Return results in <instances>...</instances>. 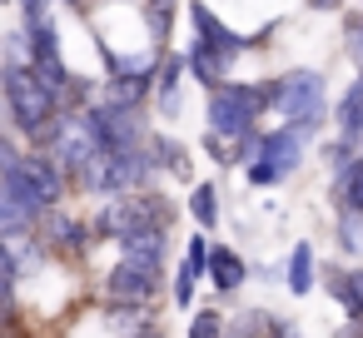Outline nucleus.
Here are the masks:
<instances>
[{
	"instance_id": "0eeeda50",
	"label": "nucleus",
	"mask_w": 363,
	"mask_h": 338,
	"mask_svg": "<svg viewBox=\"0 0 363 338\" xmlns=\"http://www.w3.org/2000/svg\"><path fill=\"white\" fill-rule=\"evenodd\" d=\"M40 150H45V154L60 164V174L75 184V179L85 174V164L100 154V140H95L85 110H60V120H55V130H50V140H45Z\"/></svg>"
},
{
	"instance_id": "79ce46f5",
	"label": "nucleus",
	"mask_w": 363,
	"mask_h": 338,
	"mask_svg": "<svg viewBox=\"0 0 363 338\" xmlns=\"http://www.w3.org/2000/svg\"><path fill=\"white\" fill-rule=\"evenodd\" d=\"M0 45H6V30H0Z\"/></svg>"
},
{
	"instance_id": "ea45409f",
	"label": "nucleus",
	"mask_w": 363,
	"mask_h": 338,
	"mask_svg": "<svg viewBox=\"0 0 363 338\" xmlns=\"http://www.w3.org/2000/svg\"><path fill=\"white\" fill-rule=\"evenodd\" d=\"M358 154H363V135H358Z\"/></svg>"
},
{
	"instance_id": "f257e3e1",
	"label": "nucleus",
	"mask_w": 363,
	"mask_h": 338,
	"mask_svg": "<svg viewBox=\"0 0 363 338\" xmlns=\"http://www.w3.org/2000/svg\"><path fill=\"white\" fill-rule=\"evenodd\" d=\"M0 100H6L11 130H16L30 150H40V145L50 140V130H55V120H60V100H55V90L35 75L30 60H0Z\"/></svg>"
},
{
	"instance_id": "b1692460",
	"label": "nucleus",
	"mask_w": 363,
	"mask_h": 338,
	"mask_svg": "<svg viewBox=\"0 0 363 338\" xmlns=\"http://www.w3.org/2000/svg\"><path fill=\"white\" fill-rule=\"evenodd\" d=\"M333 239H338V254L363 259V214L358 209H338L333 214Z\"/></svg>"
},
{
	"instance_id": "f3484780",
	"label": "nucleus",
	"mask_w": 363,
	"mask_h": 338,
	"mask_svg": "<svg viewBox=\"0 0 363 338\" xmlns=\"http://www.w3.org/2000/svg\"><path fill=\"white\" fill-rule=\"evenodd\" d=\"M169 229H160V224H145V229H135V234H125L115 249H120V259H145V264H164L169 259Z\"/></svg>"
},
{
	"instance_id": "5701e85b",
	"label": "nucleus",
	"mask_w": 363,
	"mask_h": 338,
	"mask_svg": "<svg viewBox=\"0 0 363 338\" xmlns=\"http://www.w3.org/2000/svg\"><path fill=\"white\" fill-rule=\"evenodd\" d=\"M35 229V219L21 209V199L6 189V179H0V244H16L21 234H30Z\"/></svg>"
},
{
	"instance_id": "6e6552de",
	"label": "nucleus",
	"mask_w": 363,
	"mask_h": 338,
	"mask_svg": "<svg viewBox=\"0 0 363 338\" xmlns=\"http://www.w3.org/2000/svg\"><path fill=\"white\" fill-rule=\"evenodd\" d=\"M100 293H105V303H160V293H164V264L120 259L115 269L100 274Z\"/></svg>"
},
{
	"instance_id": "f03ea898",
	"label": "nucleus",
	"mask_w": 363,
	"mask_h": 338,
	"mask_svg": "<svg viewBox=\"0 0 363 338\" xmlns=\"http://www.w3.org/2000/svg\"><path fill=\"white\" fill-rule=\"evenodd\" d=\"M269 85H274V120H279V125H289V130L303 135L308 145L333 130V120H328L333 105H328V80H323V70L294 65V70H284V75H269Z\"/></svg>"
},
{
	"instance_id": "473e14b6",
	"label": "nucleus",
	"mask_w": 363,
	"mask_h": 338,
	"mask_svg": "<svg viewBox=\"0 0 363 338\" xmlns=\"http://www.w3.org/2000/svg\"><path fill=\"white\" fill-rule=\"evenodd\" d=\"M269 338H303V328L294 318H269Z\"/></svg>"
},
{
	"instance_id": "393cba45",
	"label": "nucleus",
	"mask_w": 363,
	"mask_h": 338,
	"mask_svg": "<svg viewBox=\"0 0 363 338\" xmlns=\"http://www.w3.org/2000/svg\"><path fill=\"white\" fill-rule=\"evenodd\" d=\"M318 159H323V169H328V174H338V169H348V164L358 159V140H348V135H338V130H333V135H323V140H318Z\"/></svg>"
},
{
	"instance_id": "bb28decb",
	"label": "nucleus",
	"mask_w": 363,
	"mask_h": 338,
	"mask_svg": "<svg viewBox=\"0 0 363 338\" xmlns=\"http://www.w3.org/2000/svg\"><path fill=\"white\" fill-rule=\"evenodd\" d=\"M194 288H199V274H194V269H189V264L179 259V264H174V278H169L174 308H189V303H194Z\"/></svg>"
},
{
	"instance_id": "4c0bfd02",
	"label": "nucleus",
	"mask_w": 363,
	"mask_h": 338,
	"mask_svg": "<svg viewBox=\"0 0 363 338\" xmlns=\"http://www.w3.org/2000/svg\"><path fill=\"white\" fill-rule=\"evenodd\" d=\"M353 274H358V288H363V269H353Z\"/></svg>"
},
{
	"instance_id": "a211bd4d",
	"label": "nucleus",
	"mask_w": 363,
	"mask_h": 338,
	"mask_svg": "<svg viewBox=\"0 0 363 338\" xmlns=\"http://www.w3.org/2000/svg\"><path fill=\"white\" fill-rule=\"evenodd\" d=\"M318 283L328 288V298H333L348 318H363V288H358V274H353V269L328 264V269H318Z\"/></svg>"
},
{
	"instance_id": "a19ab883",
	"label": "nucleus",
	"mask_w": 363,
	"mask_h": 338,
	"mask_svg": "<svg viewBox=\"0 0 363 338\" xmlns=\"http://www.w3.org/2000/svg\"><path fill=\"white\" fill-rule=\"evenodd\" d=\"M0 6H16V0H0Z\"/></svg>"
},
{
	"instance_id": "ddd939ff",
	"label": "nucleus",
	"mask_w": 363,
	"mask_h": 338,
	"mask_svg": "<svg viewBox=\"0 0 363 338\" xmlns=\"http://www.w3.org/2000/svg\"><path fill=\"white\" fill-rule=\"evenodd\" d=\"M234 65H239V60H229L224 50H214V45H204V40L189 35V45H184V70H189V80H194L204 95L219 90L224 80H234Z\"/></svg>"
},
{
	"instance_id": "412c9836",
	"label": "nucleus",
	"mask_w": 363,
	"mask_h": 338,
	"mask_svg": "<svg viewBox=\"0 0 363 338\" xmlns=\"http://www.w3.org/2000/svg\"><path fill=\"white\" fill-rule=\"evenodd\" d=\"M328 204H333V214H338V209H358V214H363V154H358L348 169L328 174Z\"/></svg>"
},
{
	"instance_id": "423d86ee",
	"label": "nucleus",
	"mask_w": 363,
	"mask_h": 338,
	"mask_svg": "<svg viewBox=\"0 0 363 338\" xmlns=\"http://www.w3.org/2000/svg\"><path fill=\"white\" fill-rule=\"evenodd\" d=\"M303 159H308V140L303 135H294L289 125H264V150L244 169V179L254 189H279V184H289L303 169Z\"/></svg>"
},
{
	"instance_id": "7ed1b4c3",
	"label": "nucleus",
	"mask_w": 363,
	"mask_h": 338,
	"mask_svg": "<svg viewBox=\"0 0 363 338\" xmlns=\"http://www.w3.org/2000/svg\"><path fill=\"white\" fill-rule=\"evenodd\" d=\"M274 115V85L264 80H224L219 90L204 95V130L224 135L229 145L249 130H264V120Z\"/></svg>"
},
{
	"instance_id": "f704fd0d",
	"label": "nucleus",
	"mask_w": 363,
	"mask_h": 338,
	"mask_svg": "<svg viewBox=\"0 0 363 338\" xmlns=\"http://www.w3.org/2000/svg\"><path fill=\"white\" fill-rule=\"evenodd\" d=\"M333 338H363V318H343V323L333 328Z\"/></svg>"
},
{
	"instance_id": "2eb2a0df",
	"label": "nucleus",
	"mask_w": 363,
	"mask_h": 338,
	"mask_svg": "<svg viewBox=\"0 0 363 338\" xmlns=\"http://www.w3.org/2000/svg\"><path fill=\"white\" fill-rule=\"evenodd\" d=\"M204 278L214 283V293H239L244 278H249V259H244L239 249H229V244H209V269H204Z\"/></svg>"
},
{
	"instance_id": "e433bc0d",
	"label": "nucleus",
	"mask_w": 363,
	"mask_h": 338,
	"mask_svg": "<svg viewBox=\"0 0 363 338\" xmlns=\"http://www.w3.org/2000/svg\"><path fill=\"white\" fill-rule=\"evenodd\" d=\"M145 338H164V328H150V333H145Z\"/></svg>"
},
{
	"instance_id": "c85d7f7f",
	"label": "nucleus",
	"mask_w": 363,
	"mask_h": 338,
	"mask_svg": "<svg viewBox=\"0 0 363 338\" xmlns=\"http://www.w3.org/2000/svg\"><path fill=\"white\" fill-rule=\"evenodd\" d=\"M343 55L353 60V70H363V11L343 21Z\"/></svg>"
},
{
	"instance_id": "1a4fd4ad",
	"label": "nucleus",
	"mask_w": 363,
	"mask_h": 338,
	"mask_svg": "<svg viewBox=\"0 0 363 338\" xmlns=\"http://www.w3.org/2000/svg\"><path fill=\"white\" fill-rule=\"evenodd\" d=\"M85 120H90L100 150H140L150 140V130H155L150 110H125V105H105V100H95L85 110Z\"/></svg>"
},
{
	"instance_id": "2f4dec72",
	"label": "nucleus",
	"mask_w": 363,
	"mask_h": 338,
	"mask_svg": "<svg viewBox=\"0 0 363 338\" xmlns=\"http://www.w3.org/2000/svg\"><path fill=\"white\" fill-rule=\"evenodd\" d=\"M184 264L204 278V269H209V234H204V229H194V234H189V244H184Z\"/></svg>"
},
{
	"instance_id": "4468645a",
	"label": "nucleus",
	"mask_w": 363,
	"mask_h": 338,
	"mask_svg": "<svg viewBox=\"0 0 363 338\" xmlns=\"http://www.w3.org/2000/svg\"><path fill=\"white\" fill-rule=\"evenodd\" d=\"M150 154H155V164H160V174H169V179H179V184H194V150L179 140V135H169V130H150Z\"/></svg>"
},
{
	"instance_id": "20e7f679",
	"label": "nucleus",
	"mask_w": 363,
	"mask_h": 338,
	"mask_svg": "<svg viewBox=\"0 0 363 338\" xmlns=\"http://www.w3.org/2000/svg\"><path fill=\"white\" fill-rule=\"evenodd\" d=\"M160 179L164 174H160L150 145H140V150H100L85 164V174L75 179V189L100 204V199H115V194H130V189H155Z\"/></svg>"
},
{
	"instance_id": "aec40b11",
	"label": "nucleus",
	"mask_w": 363,
	"mask_h": 338,
	"mask_svg": "<svg viewBox=\"0 0 363 338\" xmlns=\"http://www.w3.org/2000/svg\"><path fill=\"white\" fill-rule=\"evenodd\" d=\"M284 283H289L294 298H308V293H313V283H318V259H313V244H308V239H298V244L289 249Z\"/></svg>"
},
{
	"instance_id": "a878e982",
	"label": "nucleus",
	"mask_w": 363,
	"mask_h": 338,
	"mask_svg": "<svg viewBox=\"0 0 363 338\" xmlns=\"http://www.w3.org/2000/svg\"><path fill=\"white\" fill-rule=\"evenodd\" d=\"M16 283H21L16 254H11V244H0V318L6 323H16Z\"/></svg>"
},
{
	"instance_id": "9b49d317",
	"label": "nucleus",
	"mask_w": 363,
	"mask_h": 338,
	"mask_svg": "<svg viewBox=\"0 0 363 338\" xmlns=\"http://www.w3.org/2000/svg\"><path fill=\"white\" fill-rule=\"evenodd\" d=\"M35 234H40V244H45V254H50V259H85V254L100 244V239H95V229H90V219L70 214L65 204L45 209V214L35 219Z\"/></svg>"
},
{
	"instance_id": "4be33fe9",
	"label": "nucleus",
	"mask_w": 363,
	"mask_h": 338,
	"mask_svg": "<svg viewBox=\"0 0 363 338\" xmlns=\"http://www.w3.org/2000/svg\"><path fill=\"white\" fill-rule=\"evenodd\" d=\"M184 209H189V219H194L204 234H214V224H219V184H214V179H194Z\"/></svg>"
},
{
	"instance_id": "58836bf2",
	"label": "nucleus",
	"mask_w": 363,
	"mask_h": 338,
	"mask_svg": "<svg viewBox=\"0 0 363 338\" xmlns=\"http://www.w3.org/2000/svg\"><path fill=\"white\" fill-rule=\"evenodd\" d=\"M6 328H11V323H6V318H0V333H6Z\"/></svg>"
},
{
	"instance_id": "9d476101",
	"label": "nucleus",
	"mask_w": 363,
	"mask_h": 338,
	"mask_svg": "<svg viewBox=\"0 0 363 338\" xmlns=\"http://www.w3.org/2000/svg\"><path fill=\"white\" fill-rule=\"evenodd\" d=\"M189 35L194 40H204V45H214V50H224L229 60H244L249 50H264L269 45V35H274V26L269 30H259V35H239L234 26H224L219 21V11L209 6V0H189Z\"/></svg>"
},
{
	"instance_id": "7c9ffc66",
	"label": "nucleus",
	"mask_w": 363,
	"mask_h": 338,
	"mask_svg": "<svg viewBox=\"0 0 363 338\" xmlns=\"http://www.w3.org/2000/svg\"><path fill=\"white\" fill-rule=\"evenodd\" d=\"M21 154H26V140H21L16 130H0V179L21 164Z\"/></svg>"
},
{
	"instance_id": "dca6fc26",
	"label": "nucleus",
	"mask_w": 363,
	"mask_h": 338,
	"mask_svg": "<svg viewBox=\"0 0 363 338\" xmlns=\"http://www.w3.org/2000/svg\"><path fill=\"white\" fill-rule=\"evenodd\" d=\"M328 120H333V130H338V135H348V140H358V135H363V70H353V80L338 90V100H333Z\"/></svg>"
},
{
	"instance_id": "c756f323",
	"label": "nucleus",
	"mask_w": 363,
	"mask_h": 338,
	"mask_svg": "<svg viewBox=\"0 0 363 338\" xmlns=\"http://www.w3.org/2000/svg\"><path fill=\"white\" fill-rule=\"evenodd\" d=\"M199 150H204V154H209V159H214L219 169H234V145H229L224 135H214V130H204V135H199Z\"/></svg>"
},
{
	"instance_id": "c9c22d12",
	"label": "nucleus",
	"mask_w": 363,
	"mask_h": 338,
	"mask_svg": "<svg viewBox=\"0 0 363 338\" xmlns=\"http://www.w3.org/2000/svg\"><path fill=\"white\" fill-rule=\"evenodd\" d=\"M140 11H179V0H140Z\"/></svg>"
},
{
	"instance_id": "39448f33",
	"label": "nucleus",
	"mask_w": 363,
	"mask_h": 338,
	"mask_svg": "<svg viewBox=\"0 0 363 338\" xmlns=\"http://www.w3.org/2000/svg\"><path fill=\"white\" fill-rule=\"evenodd\" d=\"M6 189L21 199V209H26L30 219H40L45 209L65 204V194H70V179L60 174V164H55L45 150H26V154H21V164L6 174Z\"/></svg>"
},
{
	"instance_id": "f8f14e48",
	"label": "nucleus",
	"mask_w": 363,
	"mask_h": 338,
	"mask_svg": "<svg viewBox=\"0 0 363 338\" xmlns=\"http://www.w3.org/2000/svg\"><path fill=\"white\" fill-rule=\"evenodd\" d=\"M184 85H189L184 50H164L160 75H155V95H150V115L155 120H179L184 115Z\"/></svg>"
},
{
	"instance_id": "72a5a7b5",
	"label": "nucleus",
	"mask_w": 363,
	"mask_h": 338,
	"mask_svg": "<svg viewBox=\"0 0 363 338\" xmlns=\"http://www.w3.org/2000/svg\"><path fill=\"white\" fill-rule=\"evenodd\" d=\"M303 6L313 11V16H333V11H343L348 0H303Z\"/></svg>"
},
{
	"instance_id": "cd10ccee",
	"label": "nucleus",
	"mask_w": 363,
	"mask_h": 338,
	"mask_svg": "<svg viewBox=\"0 0 363 338\" xmlns=\"http://www.w3.org/2000/svg\"><path fill=\"white\" fill-rule=\"evenodd\" d=\"M224 328H229V323H224L219 308H199V313L189 318V333H184V338H224Z\"/></svg>"
},
{
	"instance_id": "6ab92c4d",
	"label": "nucleus",
	"mask_w": 363,
	"mask_h": 338,
	"mask_svg": "<svg viewBox=\"0 0 363 338\" xmlns=\"http://www.w3.org/2000/svg\"><path fill=\"white\" fill-rule=\"evenodd\" d=\"M105 328L115 338H145L155 323V303H105Z\"/></svg>"
}]
</instances>
